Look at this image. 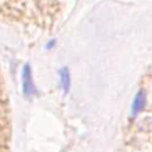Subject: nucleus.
Segmentation results:
<instances>
[{"label":"nucleus","mask_w":152,"mask_h":152,"mask_svg":"<svg viewBox=\"0 0 152 152\" xmlns=\"http://www.w3.org/2000/svg\"><path fill=\"white\" fill-rule=\"evenodd\" d=\"M31 66L25 65L24 71H22V86H24V93L26 96L33 94L35 88H33V82H32V75H31Z\"/></svg>","instance_id":"1"},{"label":"nucleus","mask_w":152,"mask_h":152,"mask_svg":"<svg viewBox=\"0 0 152 152\" xmlns=\"http://www.w3.org/2000/svg\"><path fill=\"white\" fill-rule=\"evenodd\" d=\"M60 80H61V86H62L64 93H68L69 87H71V73H69L68 68H62L60 71Z\"/></svg>","instance_id":"2"},{"label":"nucleus","mask_w":152,"mask_h":152,"mask_svg":"<svg viewBox=\"0 0 152 152\" xmlns=\"http://www.w3.org/2000/svg\"><path fill=\"white\" fill-rule=\"evenodd\" d=\"M144 104H145V96H144V93L142 91H140L138 94H137L134 102H133V109H132L133 116H136L137 113L140 112L141 109H142V107H144Z\"/></svg>","instance_id":"3"}]
</instances>
